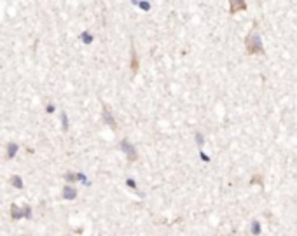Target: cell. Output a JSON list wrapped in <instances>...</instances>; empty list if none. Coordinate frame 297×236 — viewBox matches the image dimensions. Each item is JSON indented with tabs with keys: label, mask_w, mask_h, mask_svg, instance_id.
<instances>
[{
	"label": "cell",
	"mask_w": 297,
	"mask_h": 236,
	"mask_svg": "<svg viewBox=\"0 0 297 236\" xmlns=\"http://www.w3.org/2000/svg\"><path fill=\"white\" fill-rule=\"evenodd\" d=\"M245 44H247V51H248L250 54H264L262 40L259 39V35H257L255 32H250V33H248V37H247Z\"/></svg>",
	"instance_id": "6da1fadb"
},
{
	"label": "cell",
	"mask_w": 297,
	"mask_h": 236,
	"mask_svg": "<svg viewBox=\"0 0 297 236\" xmlns=\"http://www.w3.org/2000/svg\"><path fill=\"white\" fill-rule=\"evenodd\" d=\"M121 147H122V150L126 152V156H128L130 161H136V157H138V156H136V150L133 149V145H131L128 140H124V142L121 144Z\"/></svg>",
	"instance_id": "7a4b0ae2"
},
{
	"label": "cell",
	"mask_w": 297,
	"mask_h": 236,
	"mask_svg": "<svg viewBox=\"0 0 297 236\" xmlns=\"http://www.w3.org/2000/svg\"><path fill=\"white\" fill-rule=\"evenodd\" d=\"M238 9L245 11V9H247V2H238V0H231V14L238 12Z\"/></svg>",
	"instance_id": "3957f363"
},
{
	"label": "cell",
	"mask_w": 297,
	"mask_h": 236,
	"mask_svg": "<svg viewBox=\"0 0 297 236\" xmlns=\"http://www.w3.org/2000/svg\"><path fill=\"white\" fill-rule=\"evenodd\" d=\"M131 68H133V72H136L138 70V56H136V53H135V49H133V53H131Z\"/></svg>",
	"instance_id": "277c9868"
},
{
	"label": "cell",
	"mask_w": 297,
	"mask_h": 236,
	"mask_svg": "<svg viewBox=\"0 0 297 236\" xmlns=\"http://www.w3.org/2000/svg\"><path fill=\"white\" fill-rule=\"evenodd\" d=\"M103 116H105V119H107V121H108V124H110L112 128H115V121H114V119L110 117V114H108V110H105V112H103Z\"/></svg>",
	"instance_id": "5b68a950"
},
{
	"label": "cell",
	"mask_w": 297,
	"mask_h": 236,
	"mask_svg": "<svg viewBox=\"0 0 297 236\" xmlns=\"http://www.w3.org/2000/svg\"><path fill=\"white\" fill-rule=\"evenodd\" d=\"M252 231H255V233H259V224H257V222H255V224H254V227H252Z\"/></svg>",
	"instance_id": "8992f818"
}]
</instances>
